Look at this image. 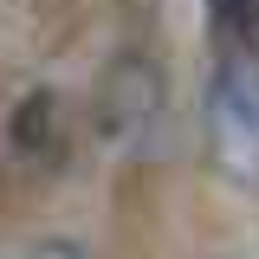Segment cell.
I'll return each mask as SVG.
<instances>
[{"label":"cell","mask_w":259,"mask_h":259,"mask_svg":"<svg viewBox=\"0 0 259 259\" xmlns=\"http://www.w3.org/2000/svg\"><path fill=\"white\" fill-rule=\"evenodd\" d=\"M214 130L233 149V168H253V149H259V78L246 65H227L221 71V84H214Z\"/></svg>","instance_id":"1"},{"label":"cell","mask_w":259,"mask_h":259,"mask_svg":"<svg viewBox=\"0 0 259 259\" xmlns=\"http://www.w3.org/2000/svg\"><path fill=\"white\" fill-rule=\"evenodd\" d=\"M214 7V26H227V32H259V0H207Z\"/></svg>","instance_id":"2"},{"label":"cell","mask_w":259,"mask_h":259,"mask_svg":"<svg viewBox=\"0 0 259 259\" xmlns=\"http://www.w3.org/2000/svg\"><path fill=\"white\" fill-rule=\"evenodd\" d=\"M0 259H91L84 246H71V240H26V246H13V253Z\"/></svg>","instance_id":"3"}]
</instances>
